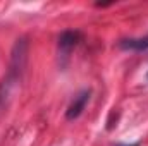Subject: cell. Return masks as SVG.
Instances as JSON below:
<instances>
[{"instance_id": "6da1fadb", "label": "cell", "mask_w": 148, "mask_h": 146, "mask_svg": "<svg viewBox=\"0 0 148 146\" xmlns=\"http://www.w3.org/2000/svg\"><path fill=\"white\" fill-rule=\"evenodd\" d=\"M10 55L12 57H10L9 71H7L2 84H0V105H5V102L10 98L12 91L17 88V84L24 74L26 60H28V41H26V38H19L14 43Z\"/></svg>"}, {"instance_id": "7a4b0ae2", "label": "cell", "mask_w": 148, "mask_h": 146, "mask_svg": "<svg viewBox=\"0 0 148 146\" xmlns=\"http://www.w3.org/2000/svg\"><path fill=\"white\" fill-rule=\"evenodd\" d=\"M79 41H81V33L79 31H73V29L64 31L59 36V57L67 59L71 55V52L77 46Z\"/></svg>"}, {"instance_id": "3957f363", "label": "cell", "mask_w": 148, "mask_h": 146, "mask_svg": "<svg viewBox=\"0 0 148 146\" xmlns=\"http://www.w3.org/2000/svg\"><path fill=\"white\" fill-rule=\"evenodd\" d=\"M90 95H91L90 89H83L81 93H77V96H74V100L71 102V105L67 107V112H66L67 120H74L83 113V110H84L88 100H90Z\"/></svg>"}, {"instance_id": "277c9868", "label": "cell", "mask_w": 148, "mask_h": 146, "mask_svg": "<svg viewBox=\"0 0 148 146\" xmlns=\"http://www.w3.org/2000/svg\"><path fill=\"white\" fill-rule=\"evenodd\" d=\"M119 46L122 50H134V52H143L148 50V35L141 38H129V40H121Z\"/></svg>"}, {"instance_id": "5b68a950", "label": "cell", "mask_w": 148, "mask_h": 146, "mask_svg": "<svg viewBox=\"0 0 148 146\" xmlns=\"http://www.w3.org/2000/svg\"><path fill=\"white\" fill-rule=\"evenodd\" d=\"M147 77H148V74H147Z\"/></svg>"}]
</instances>
